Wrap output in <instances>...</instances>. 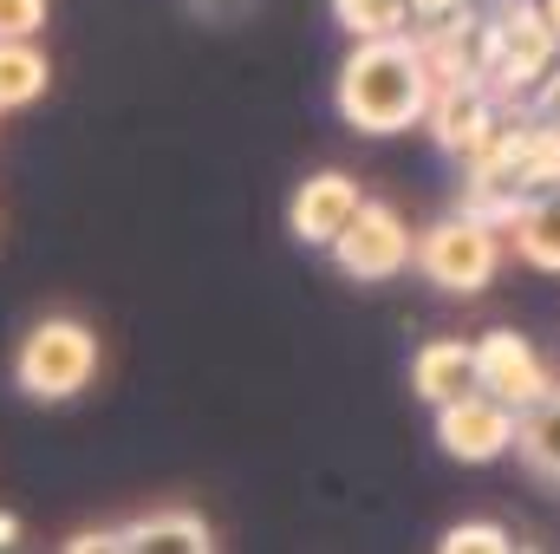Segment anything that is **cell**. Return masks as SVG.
<instances>
[{"label":"cell","instance_id":"obj_15","mask_svg":"<svg viewBox=\"0 0 560 554\" xmlns=\"http://www.w3.org/2000/svg\"><path fill=\"white\" fill-rule=\"evenodd\" d=\"M515 183L522 196H541V189H560V125L528 112L522 125V150H515Z\"/></svg>","mask_w":560,"mask_h":554},{"label":"cell","instance_id":"obj_1","mask_svg":"<svg viewBox=\"0 0 560 554\" xmlns=\"http://www.w3.org/2000/svg\"><path fill=\"white\" fill-rule=\"evenodd\" d=\"M339 118L365 138H392V131H411L430 118V99H436V72L423 59L418 33H378V39H359L339 66Z\"/></svg>","mask_w":560,"mask_h":554},{"label":"cell","instance_id":"obj_8","mask_svg":"<svg viewBox=\"0 0 560 554\" xmlns=\"http://www.w3.org/2000/svg\"><path fill=\"white\" fill-rule=\"evenodd\" d=\"M72 554H98V549H176V554H209L215 549V529L196 516V509H150L138 522H118V529H85L66 542Z\"/></svg>","mask_w":560,"mask_h":554},{"label":"cell","instance_id":"obj_4","mask_svg":"<svg viewBox=\"0 0 560 554\" xmlns=\"http://www.w3.org/2000/svg\"><path fill=\"white\" fill-rule=\"evenodd\" d=\"M411 268L430 287H443V293H482L495 280V268H502V229L469 216V209H456V216L430 222L418 235V262Z\"/></svg>","mask_w":560,"mask_h":554},{"label":"cell","instance_id":"obj_14","mask_svg":"<svg viewBox=\"0 0 560 554\" xmlns=\"http://www.w3.org/2000/svg\"><path fill=\"white\" fill-rule=\"evenodd\" d=\"M515 457L528 463V476H548V483H560V385L548 392V399H535V405L522 412Z\"/></svg>","mask_w":560,"mask_h":554},{"label":"cell","instance_id":"obj_21","mask_svg":"<svg viewBox=\"0 0 560 554\" xmlns=\"http://www.w3.org/2000/svg\"><path fill=\"white\" fill-rule=\"evenodd\" d=\"M20 542V516L13 509H0V549H13Z\"/></svg>","mask_w":560,"mask_h":554},{"label":"cell","instance_id":"obj_5","mask_svg":"<svg viewBox=\"0 0 560 554\" xmlns=\"http://www.w3.org/2000/svg\"><path fill=\"white\" fill-rule=\"evenodd\" d=\"M332 268L346 280H392V275H405L411 262H418V229L392 209V203H378V196H365L359 203V216L332 235Z\"/></svg>","mask_w":560,"mask_h":554},{"label":"cell","instance_id":"obj_19","mask_svg":"<svg viewBox=\"0 0 560 554\" xmlns=\"http://www.w3.org/2000/svg\"><path fill=\"white\" fill-rule=\"evenodd\" d=\"M528 112H541V118H555V125H560V66L541 79V92H535V105H528Z\"/></svg>","mask_w":560,"mask_h":554},{"label":"cell","instance_id":"obj_13","mask_svg":"<svg viewBox=\"0 0 560 554\" xmlns=\"http://www.w3.org/2000/svg\"><path fill=\"white\" fill-rule=\"evenodd\" d=\"M46 85H52V66H46L39 39H0V112L39 105Z\"/></svg>","mask_w":560,"mask_h":554},{"label":"cell","instance_id":"obj_7","mask_svg":"<svg viewBox=\"0 0 560 554\" xmlns=\"http://www.w3.org/2000/svg\"><path fill=\"white\" fill-rule=\"evenodd\" d=\"M476 379H482V392H495V399H502V405H515V412H528L535 399H548V392H555V379H548L541 353H535L522 333H509V326H495V333H482V339H476Z\"/></svg>","mask_w":560,"mask_h":554},{"label":"cell","instance_id":"obj_9","mask_svg":"<svg viewBox=\"0 0 560 554\" xmlns=\"http://www.w3.org/2000/svg\"><path fill=\"white\" fill-rule=\"evenodd\" d=\"M359 203H365L359 176H346V170H313V176L293 189V203H287V229H293L306 249H332V235L359 216Z\"/></svg>","mask_w":560,"mask_h":554},{"label":"cell","instance_id":"obj_17","mask_svg":"<svg viewBox=\"0 0 560 554\" xmlns=\"http://www.w3.org/2000/svg\"><path fill=\"white\" fill-rule=\"evenodd\" d=\"M436 549H443V554H509L515 542H509V529H502V522H482V516H476V522H450Z\"/></svg>","mask_w":560,"mask_h":554},{"label":"cell","instance_id":"obj_2","mask_svg":"<svg viewBox=\"0 0 560 554\" xmlns=\"http://www.w3.org/2000/svg\"><path fill=\"white\" fill-rule=\"evenodd\" d=\"M560 66V33L541 13V0H509L495 13H482V53L476 72L502 105H535L541 79Z\"/></svg>","mask_w":560,"mask_h":554},{"label":"cell","instance_id":"obj_20","mask_svg":"<svg viewBox=\"0 0 560 554\" xmlns=\"http://www.w3.org/2000/svg\"><path fill=\"white\" fill-rule=\"evenodd\" d=\"M450 7H463V0H411L418 20H436V13H450Z\"/></svg>","mask_w":560,"mask_h":554},{"label":"cell","instance_id":"obj_3","mask_svg":"<svg viewBox=\"0 0 560 554\" xmlns=\"http://www.w3.org/2000/svg\"><path fill=\"white\" fill-rule=\"evenodd\" d=\"M98 366H105L98 333H92L85 320H72V313H46V320H33V326L20 333L13 385H20L26 399H39V405H66V399H79V392L98 379Z\"/></svg>","mask_w":560,"mask_h":554},{"label":"cell","instance_id":"obj_18","mask_svg":"<svg viewBox=\"0 0 560 554\" xmlns=\"http://www.w3.org/2000/svg\"><path fill=\"white\" fill-rule=\"evenodd\" d=\"M52 0H0V39H39Z\"/></svg>","mask_w":560,"mask_h":554},{"label":"cell","instance_id":"obj_11","mask_svg":"<svg viewBox=\"0 0 560 554\" xmlns=\"http://www.w3.org/2000/svg\"><path fill=\"white\" fill-rule=\"evenodd\" d=\"M482 379H476V346L469 339H430L418 346V359H411V392H418V405H450V399H463V392H476Z\"/></svg>","mask_w":560,"mask_h":554},{"label":"cell","instance_id":"obj_10","mask_svg":"<svg viewBox=\"0 0 560 554\" xmlns=\"http://www.w3.org/2000/svg\"><path fill=\"white\" fill-rule=\"evenodd\" d=\"M502 118V99L482 85V79H443L436 85V99H430V131H436V143L450 150V157H469L476 143L489 138V125Z\"/></svg>","mask_w":560,"mask_h":554},{"label":"cell","instance_id":"obj_16","mask_svg":"<svg viewBox=\"0 0 560 554\" xmlns=\"http://www.w3.org/2000/svg\"><path fill=\"white\" fill-rule=\"evenodd\" d=\"M332 20L352 39H378V33H411L418 26L411 0H332Z\"/></svg>","mask_w":560,"mask_h":554},{"label":"cell","instance_id":"obj_6","mask_svg":"<svg viewBox=\"0 0 560 554\" xmlns=\"http://www.w3.org/2000/svg\"><path fill=\"white\" fill-rule=\"evenodd\" d=\"M515 430H522V412L502 405L482 385L463 392V399H450V405H436V443L456 463H495V457H509L515 450Z\"/></svg>","mask_w":560,"mask_h":554},{"label":"cell","instance_id":"obj_12","mask_svg":"<svg viewBox=\"0 0 560 554\" xmlns=\"http://www.w3.org/2000/svg\"><path fill=\"white\" fill-rule=\"evenodd\" d=\"M509 249L535 268V275H560V189L522 196V209L509 216Z\"/></svg>","mask_w":560,"mask_h":554},{"label":"cell","instance_id":"obj_22","mask_svg":"<svg viewBox=\"0 0 560 554\" xmlns=\"http://www.w3.org/2000/svg\"><path fill=\"white\" fill-rule=\"evenodd\" d=\"M541 13H548V20H555V33H560V0H541Z\"/></svg>","mask_w":560,"mask_h":554}]
</instances>
